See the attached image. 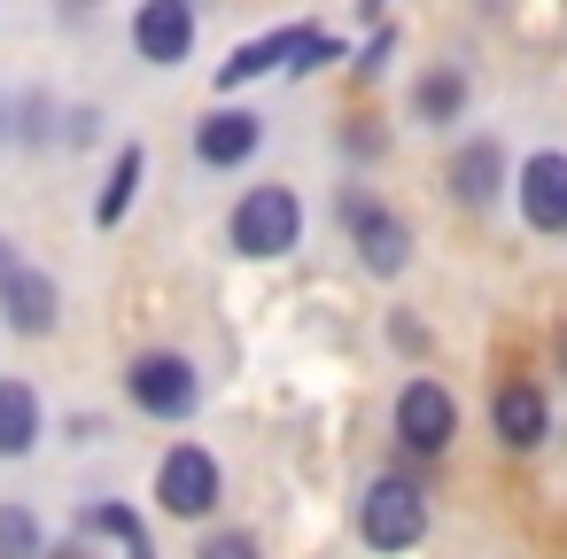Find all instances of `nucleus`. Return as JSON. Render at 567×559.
<instances>
[{"label": "nucleus", "mask_w": 567, "mask_h": 559, "mask_svg": "<svg viewBox=\"0 0 567 559\" xmlns=\"http://www.w3.org/2000/svg\"><path fill=\"white\" fill-rule=\"evenodd\" d=\"M226 249H234V257H249V265L296 257V249H303V195H296V187H280V179L249 187V195L234 203V218H226Z\"/></svg>", "instance_id": "1"}, {"label": "nucleus", "mask_w": 567, "mask_h": 559, "mask_svg": "<svg viewBox=\"0 0 567 559\" xmlns=\"http://www.w3.org/2000/svg\"><path fill=\"white\" fill-rule=\"evenodd\" d=\"M358 536H365V551H381V559L420 551V544H427V489H420L412 474H373L365 497H358Z\"/></svg>", "instance_id": "2"}, {"label": "nucleus", "mask_w": 567, "mask_h": 559, "mask_svg": "<svg viewBox=\"0 0 567 559\" xmlns=\"http://www.w3.org/2000/svg\"><path fill=\"white\" fill-rule=\"evenodd\" d=\"M334 218H342V234H350V249H358V265H365L373 280H396V272L412 265V226H404L381 195L342 187V195H334Z\"/></svg>", "instance_id": "3"}, {"label": "nucleus", "mask_w": 567, "mask_h": 559, "mask_svg": "<svg viewBox=\"0 0 567 559\" xmlns=\"http://www.w3.org/2000/svg\"><path fill=\"white\" fill-rule=\"evenodd\" d=\"M125 396L141 420H195L203 412V373L187 350H141L125 365Z\"/></svg>", "instance_id": "4"}, {"label": "nucleus", "mask_w": 567, "mask_h": 559, "mask_svg": "<svg viewBox=\"0 0 567 559\" xmlns=\"http://www.w3.org/2000/svg\"><path fill=\"white\" fill-rule=\"evenodd\" d=\"M218 497H226V466L210 458V443H172L156 458V505L172 520H210Z\"/></svg>", "instance_id": "5"}, {"label": "nucleus", "mask_w": 567, "mask_h": 559, "mask_svg": "<svg viewBox=\"0 0 567 559\" xmlns=\"http://www.w3.org/2000/svg\"><path fill=\"white\" fill-rule=\"evenodd\" d=\"M451 435H458V396H451L435 373L404 381V389H396V451H404V458H443Z\"/></svg>", "instance_id": "6"}, {"label": "nucleus", "mask_w": 567, "mask_h": 559, "mask_svg": "<svg viewBox=\"0 0 567 559\" xmlns=\"http://www.w3.org/2000/svg\"><path fill=\"white\" fill-rule=\"evenodd\" d=\"M133 55L148 71H179L195 55V0H141L133 9Z\"/></svg>", "instance_id": "7"}, {"label": "nucleus", "mask_w": 567, "mask_h": 559, "mask_svg": "<svg viewBox=\"0 0 567 559\" xmlns=\"http://www.w3.org/2000/svg\"><path fill=\"white\" fill-rule=\"evenodd\" d=\"M443 187H451V203H458V210H489V203L513 187V156H505V141H489V133L458 141V156H451Z\"/></svg>", "instance_id": "8"}, {"label": "nucleus", "mask_w": 567, "mask_h": 559, "mask_svg": "<svg viewBox=\"0 0 567 559\" xmlns=\"http://www.w3.org/2000/svg\"><path fill=\"white\" fill-rule=\"evenodd\" d=\"M265 148V117L257 110H203L195 117V164L203 172H241Z\"/></svg>", "instance_id": "9"}, {"label": "nucleus", "mask_w": 567, "mask_h": 559, "mask_svg": "<svg viewBox=\"0 0 567 559\" xmlns=\"http://www.w3.org/2000/svg\"><path fill=\"white\" fill-rule=\"evenodd\" d=\"M513 195H520V218L536 226V234H567V156L559 148H536V156H520V179H513Z\"/></svg>", "instance_id": "10"}, {"label": "nucleus", "mask_w": 567, "mask_h": 559, "mask_svg": "<svg viewBox=\"0 0 567 559\" xmlns=\"http://www.w3.org/2000/svg\"><path fill=\"white\" fill-rule=\"evenodd\" d=\"M0 319H9V334H24V342H48V334L63 327V288H55V272L17 265V280L0 288Z\"/></svg>", "instance_id": "11"}, {"label": "nucleus", "mask_w": 567, "mask_h": 559, "mask_svg": "<svg viewBox=\"0 0 567 559\" xmlns=\"http://www.w3.org/2000/svg\"><path fill=\"white\" fill-rule=\"evenodd\" d=\"M489 427H497L505 451H536V443L551 435V396L513 373V381H497V396H489Z\"/></svg>", "instance_id": "12"}, {"label": "nucleus", "mask_w": 567, "mask_h": 559, "mask_svg": "<svg viewBox=\"0 0 567 559\" xmlns=\"http://www.w3.org/2000/svg\"><path fill=\"white\" fill-rule=\"evenodd\" d=\"M311 32H319V24H280V32H265V40L234 48V55L218 63V86H249V79H265V71H288V63H296V48H303Z\"/></svg>", "instance_id": "13"}, {"label": "nucleus", "mask_w": 567, "mask_h": 559, "mask_svg": "<svg viewBox=\"0 0 567 559\" xmlns=\"http://www.w3.org/2000/svg\"><path fill=\"white\" fill-rule=\"evenodd\" d=\"M48 435V404L32 381H0V458H32Z\"/></svg>", "instance_id": "14"}, {"label": "nucleus", "mask_w": 567, "mask_h": 559, "mask_svg": "<svg viewBox=\"0 0 567 559\" xmlns=\"http://www.w3.org/2000/svg\"><path fill=\"white\" fill-rule=\"evenodd\" d=\"M79 536H86V544H125V559H156V544H148V520H141L125 497L79 505Z\"/></svg>", "instance_id": "15"}, {"label": "nucleus", "mask_w": 567, "mask_h": 559, "mask_svg": "<svg viewBox=\"0 0 567 559\" xmlns=\"http://www.w3.org/2000/svg\"><path fill=\"white\" fill-rule=\"evenodd\" d=\"M466 117V71L458 63H435L412 79V125H458Z\"/></svg>", "instance_id": "16"}, {"label": "nucleus", "mask_w": 567, "mask_h": 559, "mask_svg": "<svg viewBox=\"0 0 567 559\" xmlns=\"http://www.w3.org/2000/svg\"><path fill=\"white\" fill-rule=\"evenodd\" d=\"M141 172H148V148L125 141L117 164H110V179H102V195H94V226H125V210H133V195H141Z\"/></svg>", "instance_id": "17"}, {"label": "nucleus", "mask_w": 567, "mask_h": 559, "mask_svg": "<svg viewBox=\"0 0 567 559\" xmlns=\"http://www.w3.org/2000/svg\"><path fill=\"white\" fill-rule=\"evenodd\" d=\"M0 559H48V528L32 505H0Z\"/></svg>", "instance_id": "18"}, {"label": "nucleus", "mask_w": 567, "mask_h": 559, "mask_svg": "<svg viewBox=\"0 0 567 559\" xmlns=\"http://www.w3.org/2000/svg\"><path fill=\"white\" fill-rule=\"evenodd\" d=\"M9 133L32 141V148H48V141H55V102H48V94H24V110H9Z\"/></svg>", "instance_id": "19"}, {"label": "nucleus", "mask_w": 567, "mask_h": 559, "mask_svg": "<svg viewBox=\"0 0 567 559\" xmlns=\"http://www.w3.org/2000/svg\"><path fill=\"white\" fill-rule=\"evenodd\" d=\"M195 559H265V544H257L249 528H210Z\"/></svg>", "instance_id": "20"}, {"label": "nucleus", "mask_w": 567, "mask_h": 559, "mask_svg": "<svg viewBox=\"0 0 567 559\" xmlns=\"http://www.w3.org/2000/svg\"><path fill=\"white\" fill-rule=\"evenodd\" d=\"M342 55H350V48H342V40H327V32H311V40H303V48H296V63H288V71H296V79H303V71H327V63H342Z\"/></svg>", "instance_id": "21"}, {"label": "nucleus", "mask_w": 567, "mask_h": 559, "mask_svg": "<svg viewBox=\"0 0 567 559\" xmlns=\"http://www.w3.org/2000/svg\"><path fill=\"white\" fill-rule=\"evenodd\" d=\"M389 55H396V32L381 24V32H373V40L358 48V63H350V71H358V79H381V71H389Z\"/></svg>", "instance_id": "22"}, {"label": "nucleus", "mask_w": 567, "mask_h": 559, "mask_svg": "<svg viewBox=\"0 0 567 559\" xmlns=\"http://www.w3.org/2000/svg\"><path fill=\"white\" fill-rule=\"evenodd\" d=\"M342 148H350V156L365 164V156H381V148H389V133H381L373 117H350V133H342Z\"/></svg>", "instance_id": "23"}, {"label": "nucleus", "mask_w": 567, "mask_h": 559, "mask_svg": "<svg viewBox=\"0 0 567 559\" xmlns=\"http://www.w3.org/2000/svg\"><path fill=\"white\" fill-rule=\"evenodd\" d=\"M389 342H396V350H427V334H420V319H389Z\"/></svg>", "instance_id": "24"}, {"label": "nucleus", "mask_w": 567, "mask_h": 559, "mask_svg": "<svg viewBox=\"0 0 567 559\" xmlns=\"http://www.w3.org/2000/svg\"><path fill=\"white\" fill-rule=\"evenodd\" d=\"M48 559H102L86 536H63V544H48Z\"/></svg>", "instance_id": "25"}, {"label": "nucleus", "mask_w": 567, "mask_h": 559, "mask_svg": "<svg viewBox=\"0 0 567 559\" xmlns=\"http://www.w3.org/2000/svg\"><path fill=\"white\" fill-rule=\"evenodd\" d=\"M17 265H24V249H17L9 234H0V288H9V280H17Z\"/></svg>", "instance_id": "26"}, {"label": "nucleus", "mask_w": 567, "mask_h": 559, "mask_svg": "<svg viewBox=\"0 0 567 559\" xmlns=\"http://www.w3.org/2000/svg\"><path fill=\"white\" fill-rule=\"evenodd\" d=\"M79 17H94V0H63V24H79Z\"/></svg>", "instance_id": "27"}, {"label": "nucleus", "mask_w": 567, "mask_h": 559, "mask_svg": "<svg viewBox=\"0 0 567 559\" xmlns=\"http://www.w3.org/2000/svg\"><path fill=\"white\" fill-rule=\"evenodd\" d=\"M358 9H365V17H373V24H381V17H389V0H358Z\"/></svg>", "instance_id": "28"}, {"label": "nucleus", "mask_w": 567, "mask_h": 559, "mask_svg": "<svg viewBox=\"0 0 567 559\" xmlns=\"http://www.w3.org/2000/svg\"><path fill=\"white\" fill-rule=\"evenodd\" d=\"M0 141H9V102H0Z\"/></svg>", "instance_id": "29"}]
</instances>
